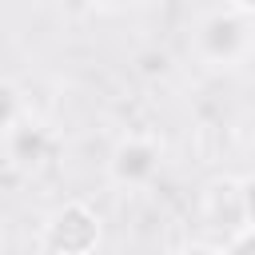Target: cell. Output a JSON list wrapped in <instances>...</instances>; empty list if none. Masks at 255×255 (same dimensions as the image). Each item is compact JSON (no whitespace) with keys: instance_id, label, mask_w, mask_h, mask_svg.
I'll return each mask as SVG.
<instances>
[{"instance_id":"6da1fadb","label":"cell","mask_w":255,"mask_h":255,"mask_svg":"<svg viewBox=\"0 0 255 255\" xmlns=\"http://www.w3.org/2000/svg\"><path fill=\"white\" fill-rule=\"evenodd\" d=\"M251 20L247 12H235V8H215L207 12L199 24H195V56L207 64V68H239L251 48H255V32H251Z\"/></svg>"},{"instance_id":"7a4b0ae2","label":"cell","mask_w":255,"mask_h":255,"mask_svg":"<svg viewBox=\"0 0 255 255\" xmlns=\"http://www.w3.org/2000/svg\"><path fill=\"white\" fill-rule=\"evenodd\" d=\"M100 247V211L84 199H68L60 203L40 231L36 251L44 255H88Z\"/></svg>"},{"instance_id":"3957f363","label":"cell","mask_w":255,"mask_h":255,"mask_svg":"<svg viewBox=\"0 0 255 255\" xmlns=\"http://www.w3.org/2000/svg\"><path fill=\"white\" fill-rule=\"evenodd\" d=\"M0 135H4V171L8 175H32L52 155V135L40 120H32V112L20 116L16 124L0 128Z\"/></svg>"},{"instance_id":"277c9868","label":"cell","mask_w":255,"mask_h":255,"mask_svg":"<svg viewBox=\"0 0 255 255\" xmlns=\"http://www.w3.org/2000/svg\"><path fill=\"white\" fill-rule=\"evenodd\" d=\"M159 159H163L159 139L135 131V135H124V139L112 147V155H108V175H112V183H120V187H143V183L155 179Z\"/></svg>"},{"instance_id":"5b68a950","label":"cell","mask_w":255,"mask_h":255,"mask_svg":"<svg viewBox=\"0 0 255 255\" xmlns=\"http://www.w3.org/2000/svg\"><path fill=\"white\" fill-rule=\"evenodd\" d=\"M199 207H203V219L223 231V239L247 223V211H243V195H239V179H235V175L211 179V183L203 187V203H199Z\"/></svg>"},{"instance_id":"8992f818","label":"cell","mask_w":255,"mask_h":255,"mask_svg":"<svg viewBox=\"0 0 255 255\" xmlns=\"http://www.w3.org/2000/svg\"><path fill=\"white\" fill-rule=\"evenodd\" d=\"M223 251H227V255H251V251H255V223H243L239 231H231V235L223 239Z\"/></svg>"},{"instance_id":"52a82bcc","label":"cell","mask_w":255,"mask_h":255,"mask_svg":"<svg viewBox=\"0 0 255 255\" xmlns=\"http://www.w3.org/2000/svg\"><path fill=\"white\" fill-rule=\"evenodd\" d=\"M239 195H243L247 223H255V171H251V175H239Z\"/></svg>"},{"instance_id":"ba28073f","label":"cell","mask_w":255,"mask_h":255,"mask_svg":"<svg viewBox=\"0 0 255 255\" xmlns=\"http://www.w3.org/2000/svg\"><path fill=\"white\" fill-rule=\"evenodd\" d=\"M139 68H143V72H151V76H155V72H159V76H167L171 60H167L163 52H147V56H139Z\"/></svg>"},{"instance_id":"9c48e42d","label":"cell","mask_w":255,"mask_h":255,"mask_svg":"<svg viewBox=\"0 0 255 255\" xmlns=\"http://www.w3.org/2000/svg\"><path fill=\"white\" fill-rule=\"evenodd\" d=\"M227 8H235V12H247V16H255V0H223Z\"/></svg>"},{"instance_id":"30bf717a","label":"cell","mask_w":255,"mask_h":255,"mask_svg":"<svg viewBox=\"0 0 255 255\" xmlns=\"http://www.w3.org/2000/svg\"><path fill=\"white\" fill-rule=\"evenodd\" d=\"M100 8H128V4H135V0H96Z\"/></svg>"}]
</instances>
